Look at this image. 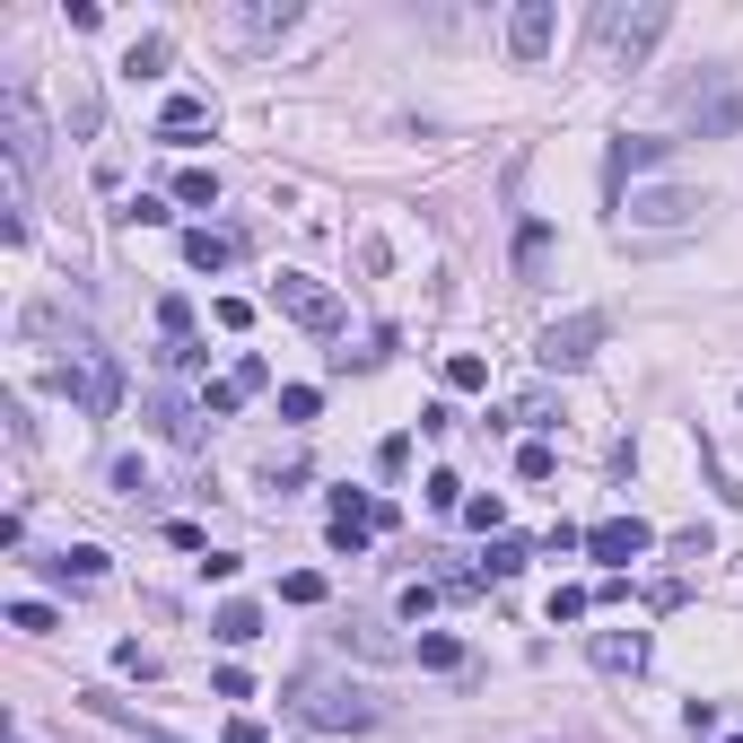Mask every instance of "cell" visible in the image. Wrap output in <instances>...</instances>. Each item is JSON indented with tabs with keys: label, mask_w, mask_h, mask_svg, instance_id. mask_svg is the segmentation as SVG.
I'll return each instance as SVG.
<instances>
[{
	"label": "cell",
	"mask_w": 743,
	"mask_h": 743,
	"mask_svg": "<svg viewBox=\"0 0 743 743\" xmlns=\"http://www.w3.org/2000/svg\"><path fill=\"white\" fill-rule=\"evenodd\" d=\"M289 718L315 735H359V726H376V700L342 674H289Z\"/></svg>",
	"instance_id": "1"
},
{
	"label": "cell",
	"mask_w": 743,
	"mask_h": 743,
	"mask_svg": "<svg viewBox=\"0 0 743 743\" xmlns=\"http://www.w3.org/2000/svg\"><path fill=\"white\" fill-rule=\"evenodd\" d=\"M674 26L665 0H638V9H595V44H604V71H638V53Z\"/></svg>",
	"instance_id": "2"
},
{
	"label": "cell",
	"mask_w": 743,
	"mask_h": 743,
	"mask_svg": "<svg viewBox=\"0 0 743 743\" xmlns=\"http://www.w3.org/2000/svg\"><path fill=\"white\" fill-rule=\"evenodd\" d=\"M551 44H560V9H551V0H516V9H507V62H516V71H542Z\"/></svg>",
	"instance_id": "3"
},
{
	"label": "cell",
	"mask_w": 743,
	"mask_h": 743,
	"mask_svg": "<svg viewBox=\"0 0 743 743\" xmlns=\"http://www.w3.org/2000/svg\"><path fill=\"white\" fill-rule=\"evenodd\" d=\"M271 298H280V315H289V324H306V333H324V342L342 333V298H333L324 280H306V271H280V280H271Z\"/></svg>",
	"instance_id": "4"
},
{
	"label": "cell",
	"mask_w": 743,
	"mask_h": 743,
	"mask_svg": "<svg viewBox=\"0 0 743 743\" xmlns=\"http://www.w3.org/2000/svg\"><path fill=\"white\" fill-rule=\"evenodd\" d=\"M595 351H604V315H595V306H586V315H560V324H551V333L534 342V359H542V368H551V376L586 368Z\"/></svg>",
	"instance_id": "5"
},
{
	"label": "cell",
	"mask_w": 743,
	"mask_h": 743,
	"mask_svg": "<svg viewBox=\"0 0 743 743\" xmlns=\"http://www.w3.org/2000/svg\"><path fill=\"white\" fill-rule=\"evenodd\" d=\"M0 131H9V175H35V158H44V115H35L26 88H0Z\"/></svg>",
	"instance_id": "6"
},
{
	"label": "cell",
	"mask_w": 743,
	"mask_h": 743,
	"mask_svg": "<svg viewBox=\"0 0 743 743\" xmlns=\"http://www.w3.org/2000/svg\"><path fill=\"white\" fill-rule=\"evenodd\" d=\"M700 211H709L700 193H682V184H647V193H629L621 219H629V228H691Z\"/></svg>",
	"instance_id": "7"
},
{
	"label": "cell",
	"mask_w": 743,
	"mask_h": 743,
	"mask_svg": "<svg viewBox=\"0 0 743 743\" xmlns=\"http://www.w3.org/2000/svg\"><path fill=\"white\" fill-rule=\"evenodd\" d=\"M586 551H595V560H604V569L621 578L638 551H656V525H638V516H604V525L586 534Z\"/></svg>",
	"instance_id": "8"
},
{
	"label": "cell",
	"mask_w": 743,
	"mask_h": 743,
	"mask_svg": "<svg viewBox=\"0 0 743 743\" xmlns=\"http://www.w3.org/2000/svg\"><path fill=\"white\" fill-rule=\"evenodd\" d=\"M682 115L700 140H718V131H743V88H691L682 97Z\"/></svg>",
	"instance_id": "9"
},
{
	"label": "cell",
	"mask_w": 743,
	"mask_h": 743,
	"mask_svg": "<svg viewBox=\"0 0 743 743\" xmlns=\"http://www.w3.org/2000/svg\"><path fill=\"white\" fill-rule=\"evenodd\" d=\"M211 123H219V115H211V97H193V88H175V97L158 106V140H175V149H184V140H202Z\"/></svg>",
	"instance_id": "10"
},
{
	"label": "cell",
	"mask_w": 743,
	"mask_h": 743,
	"mask_svg": "<svg viewBox=\"0 0 743 743\" xmlns=\"http://www.w3.org/2000/svg\"><path fill=\"white\" fill-rule=\"evenodd\" d=\"M228 26H237L246 44H280V35L298 26V0H254V9H237Z\"/></svg>",
	"instance_id": "11"
},
{
	"label": "cell",
	"mask_w": 743,
	"mask_h": 743,
	"mask_svg": "<svg viewBox=\"0 0 743 743\" xmlns=\"http://www.w3.org/2000/svg\"><path fill=\"white\" fill-rule=\"evenodd\" d=\"M586 656H595L604 674H638V665H647V629H595Z\"/></svg>",
	"instance_id": "12"
},
{
	"label": "cell",
	"mask_w": 743,
	"mask_h": 743,
	"mask_svg": "<svg viewBox=\"0 0 743 743\" xmlns=\"http://www.w3.org/2000/svg\"><path fill=\"white\" fill-rule=\"evenodd\" d=\"M665 158H674V140H638V131H621V140H613V184L647 175V166H665Z\"/></svg>",
	"instance_id": "13"
},
{
	"label": "cell",
	"mask_w": 743,
	"mask_h": 743,
	"mask_svg": "<svg viewBox=\"0 0 743 743\" xmlns=\"http://www.w3.org/2000/svg\"><path fill=\"white\" fill-rule=\"evenodd\" d=\"M44 578H62V586H97V578H106V551H97V542H71V551L44 560Z\"/></svg>",
	"instance_id": "14"
},
{
	"label": "cell",
	"mask_w": 743,
	"mask_h": 743,
	"mask_svg": "<svg viewBox=\"0 0 743 743\" xmlns=\"http://www.w3.org/2000/svg\"><path fill=\"white\" fill-rule=\"evenodd\" d=\"M211 638H219V647H254V638H262V604H246V595L219 604V613H211Z\"/></svg>",
	"instance_id": "15"
},
{
	"label": "cell",
	"mask_w": 743,
	"mask_h": 743,
	"mask_svg": "<svg viewBox=\"0 0 743 743\" xmlns=\"http://www.w3.org/2000/svg\"><path fill=\"white\" fill-rule=\"evenodd\" d=\"M333 638H342V647H359V656H376V665H394V656H411V647H402L394 629H376V621H342Z\"/></svg>",
	"instance_id": "16"
},
{
	"label": "cell",
	"mask_w": 743,
	"mask_h": 743,
	"mask_svg": "<svg viewBox=\"0 0 743 743\" xmlns=\"http://www.w3.org/2000/svg\"><path fill=\"white\" fill-rule=\"evenodd\" d=\"M184 262H193V271H228V262H237V246H228L219 228H184Z\"/></svg>",
	"instance_id": "17"
},
{
	"label": "cell",
	"mask_w": 743,
	"mask_h": 743,
	"mask_svg": "<svg viewBox=\"0 0 743 743\" xmlns=\"http://www.w3.org/2000/svg\"><path fill=\"white\" fill-rule=\"evenodd\" d=\"M542 262H551V228H542V219H525V228H516V271H525V280H542Z\"/></svg>",
	"instance_id": "18"
},
{
	"label": "cell",
	"mask_w": 743,
	"mask_h": 743,
	"mask_svg": "<svg viewBox=\"0 0 743 743\" xmlns=\"http://www.w3.org/2000/svg\"><path fill=\"white\" fill-rule=\"evenodd\" d=\"M149 420H158V438H175V446H193V411H184L175 394H149Z\"/></svg>",
	"instance_id": "19"
},
{
	"label": "cell",
	"mask_w": 743,
	"mask_h": 743,
	"mask_svg": "<svg viewBox=\"0 0 743 743\" xmlns=\"http://www.w3.org/2000/svg\"><path fill=\"white\" fill-rule=\"evenodd\" d=\"M411 656H420L429 674H455V665H464V638H446V629H420V647H411Z\"/></svg>",
	"instance_id": "20"
},
{
	"label": "cell",
	"mask_w": 743,
	"mask_h": 743,
	"mask_svg": "<svg viewBox=\"0 0 743 743\" xmlns=\"http://www.w3.org/2000/svg\"><path fill=\"white\" fill-rule=\"evenodd\" d=\"M525 560H534V551H525L516 534H491V551H482V578H516Z\"/></svg>",
	"instance_id": "21"
},
{
	"label": "cell",
	"mask_w": 743,
	"mask_h": 743,
	"mask_svg": "<svg viewBox=\"0 0 743 743\" xmlns=\"http://www.w3.org/2000/svg\"><path fill=\"white\" fill-rule=\"evenodd\" d=\"M175 202H184V211H211V202H219V175H211V166H184V175H175Z\"/></svg>",
	"instance_id": "22"
},
{
	"label": "cell",
	"mask_w": 743,
	"mask_h": 743,
	"mask_svg": "<svg viewBox=\"0 0 743 743\" xmlns=\"http://www.w3.org/2000/svg\"><path fill=\"white\" fill-rule=\"evenodd\" d=\"M166 53H175L166 35H140V44L123 53V71H131V79H158V71H166Z\"/></svg>",
	"instance_id": "23"
},
{
	"label": "cell",
	"mask_w": 743,
	"mask_h": 743,
	"mask_svg": "<svg viewBox=\"0 0 743 743\" xmlns=\"http://www.w3.org/2000/svg\"><path fill=\"white\" fill-rule=\"evenodd\" d=\"M446 385H455V394H482V385H491V359H482V351H455V359H446Z\"/></svg>",
	"instance_id": "24"
},
{
	"label": "cell",
	"mask_w": 743,
	"mask_h": 743,
	"mask_svg": "<svg viewBox=\"0 0 743 743\" xmlns=\"http://www.w3.org/2000/svg\"><path fill=\"white\" fill-rule=\"evenodd\" d=\"M158 333H166V342H193V298L166 289V298H158Z\"/></svg>",
	"instance_id": "25"
},
{
	"label": "cell",
	"mask_w": 743,
	"mask_h": 743,
	"mask_svg": "<svg viewBox=\"0 0 743 743\" xmlns=\"http://www.w3.org/2000/svg\"><path fill=\"white\" fill-rule=\"evenodd\" d=\"M551 473H560V455H551L542 438H534V446H516V482H551Z\"/></svg>",
	"instance_id": "26"
},
{
	"label": "cell",
	"mask_w": 743,
	"mask_h": 743,
	"mask_svg": "<svg viewBox=\"0 0 743 743\" xmlns=\"http://www.w3.org/2000/svg\"><path fill=\"white\" fill-rule=\"evenodd\" d=\"M324 595H333V586H324L315 569H289V578H280V604H324Z\"/></svg>",
	"instance_id": "27"
},
{
	"label": "cell",
	"mask_w": 743,
	"mask_h": 743,
	"mask_svg": "<svg viewBox=\"0 0 743 743\" xmlns=\"http://www.w3.org/2000/svg\"><path fill=\"white\" fill-rule=\"evenodd\" d=\"M9 629H26V638H44V629H62V621H53V604H35V595H26V604H9Z\"/></svg>",
	"instance_id": "28"
},
{
	"label": "cell",
	"mask_w": 743,
	"mask_h": 743,
	"mask_svg": "<svg viewBox=\"0 0 743 743\" xmlns=\"http://www.w3.org/2000/svg\"><path fill=\"white\" fill-rule=\"evenodd\" d=\"M333 551L359 560V551H368V516H333Z\"/></svg>",
	"instance_id": "29"
},
{
	"label": "cell",
	"mask_w": 743,
	"mask_h": 743,
	"mask_svg": "<svg viewBox=\"0 0 743 743\" xmlns=\"http://www.w3.org/2000/svg\"><path fill=\"white\" fill-rule=\"evenodd\" d=\"M123 219H131V228H166V219H175V211H166V202H158V193H131V202H123Z\"/></svg>",
	"instance_id": "30"
},
{
	"label": "cell",
	"mask_w": 743,
	"mask_h": 743,
	"mask_svg": "<svg viewBox=\"0 0 743 743\" xmlns=\"http://www.w3.org/2000/svg\"><path fill=\"white\" fill-rule=\"evenodd\" d=\"M438 613V586H429V578H411V586H402V621H429Z\"/></svg>",
	"instance_id": "31"
},
{
	"label": "cell",
	"mask_w": 743,
	"mask_h": 743,
	"mask_svg": "<svg viewBox=\"0 0 743 743\" xmlns=\"http://www.w3.org/2000/svg\"><path fill=\"white\" fill-rule=\"evenodd\" d=\"M211 691H219V700H254V674H246V665H219Z\"/></svg>",
	"instance_id": "32"
},
{
	"label": "cell",
	"mask_w": 743,
	"mask_h": 743,
	"mask_svg": "<svg viewBox=\"0 0 743 743\" xmlns=\"http://www.w3.org/2000/svg\"><path fill=\"white\" fill-rule=\"evenodd\" d=\"M228 385H237V394H262V385H271V368H262V359H254V351H246V359L228 368Z\"/></svg>",
	"instance_id": "33"
},
{
	"label": "cell",
	"mask_w": 743,
	"mask_h": 743,
	"mask_svg": "<svg viewBox=\"0 0 743 743\" xmlns=\"http://www.w3.org/2000/svg\"><path fill=\"white\" fill-rule=\"evenodd\" d=\"M237 402H246V394H237V385H228V376H219V385H211V394H202V411H211V420H228V411H237Z\"/></svg>",
	"instance_id": "34"
},
{
	"label": "cell",
	"mask_w": 743,
	"mask_h": 743,
	"mask_svg": "<svg viewBox=\"0 0 743 743\" xmlns=\"http://www.w3.org/2000/svg\"><path fill=\"white\" fill-rule=\"evenodd\" d=\"M280 411L289 420H315V385H280Z\"/></svg>",
	"instance_id": "35"
},
{
	"label": "cell",
	"mask_w": 743,
	"mask_h": 743,
	"mask_svg": "<svg viewBox=\"0 0 743 743\" xmlns=\"http://www.w3.org/2000/svg\"><path fill=\"white\" fill-rule=\"evenodd\" d=\"M507 420H525V429H551V394H525V402H516Z\"/></svg>",
	"instance_id": "36"
},
{
	"label": "cell",
	"mask_w": 743,
	"mask_h": 743,
	"mask_svg": "<svg viewBox=\"0 0 743 743\" xmlns=\"http://www.w3.org/2000/svg\"><path fill=\"white\" fill-rule=\"evenodd\" d=\"M718 542H709V525H691V534H674V560H709Z\"/></svg>",
	"instance_id": "37"
},
{
	"label": "cell",
	"mask_w": 743,
	"mask_h": 743,
	"mask_svg": "<svg viewBox=\"0 0 743 743\" xmlns=\"http://www.w3.org/2000/svg\"><path fill=\"white\" fill-rule=\"evenodd\" d=\"M211 315H219V333H246V324H254V306H246V298H219Z\"/></svg>",
	"instance_id": "38"
},
{
	"label": "cell",
	"mask_w": 743,
	"mask_h": 743,
	"mask_svg": "<svg viewBox=\"0 0 743 743\" xmlns=\"http://www.w3.org/2000/svg\"><path fill=\"white\" fill-rule=\"evenodd\" d=\"M586 604H595L586 586H560V595H551V621H578V613H586Z\"/></svg>",
	"instance_id": "39"
},
{
	"label": "cell",
	"mask_w": 743,
	"mask_h": 743,
	"mask_svg": "<svg viewBox=\"0 0 743 743\" xmlns=\"http://www.w3.org/2000/svg\"><path fill=\"white\" fill-rule=\"evenodd\" d=\"M429 507H464V482L455 473H429Z\"/></svg>",
	"instance_id": "40"
},
{
	"label": "cell",
	"mask_w": 743,
	"mask_h": 743,
	"mask_svg": "<svg viewBox=\"0 0 743 743\" xmlns=\"http://www.w3.org/2000/svg\"><path fill=\"white\" fill-rule=\"evenodd\" d=\"M498 516H507L498 498H464V525H482V534H498Z\"/></svg>",
	"instance_id": "41"
},
{
	"label": "cell",
	"mask_w": 743,
	"mask_h": 743,
	"mask_svg": "<svg viewBox=\"0 0 743 743\" xmlns=\"http://www.w3.org/2000/svg\"><path fill=\"white\" fill-rule=\"evenodd\" d=\"M115 491H123V498H149V473H140L131 455H123V464H115Z\"/></svg>",
	"instance_id": "42"
},
{
	"label": "cell",
	"mask_w": 743,
	"mask_h": 743,
	"mask_svg": "<svg viewBox=\"0 0 743 743\" xmlns=\"http://www.w3.org/2000/svg\"><path fill=\"white\" fill-rule=\"evenodd\" d=\"M228 743H262V726H254V718H228Z\"/></svg>",
	"instance_id": "43"
},
{
	"label": "cell",
	"mask_w": 743,
	"mask_h": 743,
	"mask_svg": "<svg viewBox=\"0 0 743 743\" xmlns=\"http://www.w3.org/2000/svg\"><path fill=\"white\" fill-rule=\"evenodd\" d=\"M726 743H743V735H726Z\"/></svg>",
	"instance_id": "44"
}]
</instances>
